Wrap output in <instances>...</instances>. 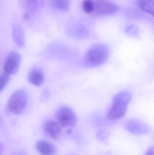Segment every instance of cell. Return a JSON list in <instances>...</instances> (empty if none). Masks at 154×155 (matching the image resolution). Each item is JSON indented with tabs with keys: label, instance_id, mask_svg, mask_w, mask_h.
<instances>
[{
	"label": "cell",
	"instance_id": "obj_1",
	"mask_svg": "<svg viewBox=\"0 0 154 155\" xmlns=\"http://www.w3.org/2000/svg\"><path fill=\"white\" fill-rule=\"evenodd\" d=\"M132 97L131 93L127 91H122L116 94L108 112L107 118L115 120L124 117L126 114Z\"/></svg>",
	"mask_w": 154,
	"mask_h": 155
},
{
	"label": "cell",
	"instance_id": "obj_2",
	"mask_svg": "<svg viewBox=\"0 0 154 155\" xmlns=\"http://www.w3.org/2000/svg\"><path fill=\"white\" fill-rule=\"evenodd\" d=\"M108 46L104 44H97L92 46L85 54V64L90 67H97L106 62L109 56Z\"/></svg>",
	"mask_w": 154,
	"mask_h": 155
},
{
	"label": "cell",
	"instance_id": "obj_3",
	"mask_svg": "<svg viewBox=\"0 0 154 155\" xmlns=\"http://www.w3.org/2000/svg\"><path fill=\"white\" fill-rule=\"evenodd\" d=\"M28 94L25 90L19 89L13 93L8 101L9 111L15 115L22 114L27 105Z\"/></svg>",
	"mask_w": 154,
	"mask_h": 155
},
{
	"label": "cell",
	"instance_id": "obj_4",
	"mask_svg": "<svg viewBox=\"0 0 154 155\" xmlns=\"http://www.w3.org/2000/svg\"><path fill=\"white\" fill-rule=\"evenodd\" d=\"M57 123L61 127L71 128L77 125L78 119L74 111L68 107L63 106L59 108L56 114Z\"/></svg>",
	"mask_w": 154,
	"mask_h": 155
},
{
	"label": "cell",
	"instance_id": "obj_5",
	"mask_svg": "<svg viewBox=\"0 0 154 155\" xmlns=\"http://www.w3.org/2000/svg\"><path fill=\"white\" fill-rule=\"evenodd\" d=\"M94 2L93 12L99 16H107L115 14L118 10L117 5L108 0H96Z\"/></svg>",
	"mask_w": 154,
	"mask_h": 155
},
{
	"label": "cell",
	"instance_id": "obj_6",
	"mask_svg": "<svg viewBox=\"0 0 154 155\" xmlns=\"http://www.w3.org/2000/svg\"><path fill=\"white\" fill-rule=\"evenodd\" d=\"M21 63V57L18 53L12 51L9 54L4 64V71L9 75L15 74L19 71Z\"/></svg>",
	"mask_w": 154,
	"mask_h": 155
},
{
	"label": "cell",
	"instance_id": "obj_7",
	"mask_svg": "<svg viewBox=\"0 0 154 155\" xmlns=\"http://www.w3.org/2000/svg\"><path fill=\"white\" fill-rule=\"evenodd\" d=\"M127 130L131 134L136 135L146 134L150 132L149 127L144 122L137 119H131L126 123Z\"/></svg>",
	"mask_w": 154,
	"mask_h": 155
},
{
	"label": "cell",
	"instance_id": "obj_8",
	"mask_svg": "<svg viewBox=\"0 0 154 155\" xmlns=\"http://www.w3.org/2000/svg\"><path fill=\"white\" fill-rule=\"evenodd\" d=\"M43 130L45 135L53 140H58L61 135V126L57 121L52 120L46 121L43 125Z\"/></svg>",
	"mask_w": 154,
	"mask_h": 155
},
{
	"label": "cell",
	"instance_id": "obj_9",
	"mask_svg": "<svg viewBox=\"0 0 154 155\" xmlns=\"http://www.w3.org/2000/svg\"><path fill=\"white\" fill-rule=\"evenodd\" d=\"M35 147L41 155H55L57 153L55 147L47 140H39L35 144Z\"/></svg>",
	"mask_w": 154,
	"mask_h": 155
},
{
	"label": "cell",
	"instance_id": "obj_10",
	"mask_svg": "<svg viewBox=\"0 0 154 155\" xmlns=\"http://www.w3.org/2000/svg\"><path fill=\"white\" fill-rule=\"evenodd\" d=\"M29 82L36 86H39L44 82L43 74L38 69H33L30 71L28 75Z\"/></svg>",
	"mask_w": 154,
	"mask_h": 155
},
{
	"label": "cell",
	"instance_id": "obj_11",
	"mask_svg": "<svg viewBox=\"0 0 154 155\" xmlns=\"http://www.w3.org/2000/svg\"><path fill=\"white\" fill-rule=\"evenodd\" d=\"M13 36L15 44L18 47L22 48L25 44L24 33L19 25L15 24L13 27Z\"/></svg>",
	"mask_w": 154,
	"mask_h": 155
},
{
	"label": "cell",
	"instance_id": "obj_12",
	"mask_svg": "<svg viewBox=\"0 0 154 155\" xmlns=\"http://www.w3.org/2000/svg\"><path fill=\"white\" fill-rule=\"evenodd\" d=\"M136 4L140 10L154 17V0H137Z\"/></svg>",
	"mask_w": 154,
	"mask_h": 155
},
{
	"label": "cell",
	"instance_id": "obj_13",
	"mask_svg": "<svg viewBox=\"0 0 154 155\" xmlns=\"http://www.w3.org/2000/svg\"><path fill=\"white\" fill-rule=\"evenodd\" d=\"M23 7L26 12L33 13L39 7V0H20Z\"/></svg>",
	"mask_w": 154,
	"mask_h": 155
},
{
	"label": "cell",
	"instance_id": "obj_14",
	"mask_svg": "<svg viewBox=\"0 0 154 155\" xmlns=\"http://www.w3.org/2000/svg\"><path fill=\"white\" fill-rule=\"evenodd\" d=\"M50 2L52 5L58 11H67L70 5V0H50Z\"/></svg>",
	"mask_w": 154,
	"mask_h": 155
},
{
	"label": "cell",
	"instance_id": "obj_15",
	"mask_svg": "<svg viewBox=\"0 0 154 155\" xmlns=\"http://www.w3.org/2000/svg\"><path fill=\"white\" fill-rule=\"evenodd\" d=\"M125 32L129 37L137 38L139 37V34L138 29L134 25H130L126 29Z\"/></svg>",
	"mask_w": 154,
	"mask_h": 155
},
{
	"label": "cell",
	"instance_id": "obj_16",
	"mask_svg": "<svg viewBox=\"0 0 154 155\" xmlns=\"http://www.w3.org/2000/svg\"><path fill=\"white\" fill-rule=\"evenodd\" d=\"M84 12L88 13L93 12L94 10V2L92 0H85L82 4Z\"/></svg>",
	"mask_w": 154,
	"mask_h": 155
},
{
	"label": "cell",
	"instance_id": "obj_17",
	"mask_svg": "<svg viewBox=\"0 0 154 155\" xmlns=\"http://www.w3.org/2000/svg\"><path fill=\"white\" fill-rule=\"evenodd\" d=\"M10 75L6 73L3 72L1 75L0 77V89L2 91L6 87L10 80Z\"/></svg>",
	"mask_w": 154,
	"mask_h": 155
},
{
	"label": "cell",
	"instance_id": "obj_18",
	"mask_svg": "<svg viewBox=\"0 0 154 155\" xmlns=\"http://www.w3.org/2000/svg\"><path fill=\"white\" fill-rule=\"evenodd\" d=\"M145 155H154V147H150L146 153Z\"/></svg>",
	"mask_w": 154,
	"mask_h": 155
},
{
	"label": "cell",
	"instance_id": "obj_19",
	"mask_svg": "<svg viewBox=\"0 0 154 155\" xmlns=\"http://www.w3.org/2000/svg\"><path fill=\"white\" fill-rule=\"evenodd\" d=\"M71 133H72V131H71V129H68V131H67V133L68 134H71Z\"/></svg>",
	"mask_w": 154,
	"mask_h": 155
},
{
	"label": "cell",
	"instance_id": "obj_20",
	"mask_svg": "<svg viewBox=\"0 0 154 155\" xmlns=\"http://www.w3.org/2000/svg\"></svg>",
	"mask_w": 154,
	"mask_h": 155
}]
</instances>
